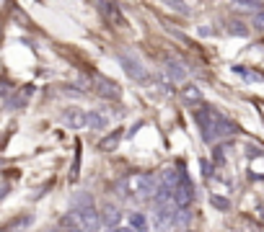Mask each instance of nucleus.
Masks as SVG:
<instances>
[{
  "instance_id": "obj_1",
  "label": "nucleus",
  "mask_w": 264,
  "mask_h": 232,
  "mask_svg": "<svg viewBox=\"0 0 264 232\" xmlns=\"http://www.w3.org/2000/svg\"><path fill=\"white\" fill-rule=\"evenodd\" d=\"M195 119L202 129V139L205 142H218V139H225V137H233L238 132V127L225 119L220 111H215L212 106H200L195 108Z\"/></svg>"
},
{
  "instance_id": "obj_2",
  "label": "nucleus",
  "mask_w": 264,
  "mask_h": 232,
  "mask_svg": "<svg viewBox=\"0 0 264 232\" xmlns=\"http://www.w3.org/2000/svg\"><path fill=\"white\" fill-rule=\"evenodd\" d=\"M70 214L75 217V222H78V227H81L83 232H99L101 217H99V209L93 207V201H91V204H83V207H73Z\"/></svg>"
},
{
  "instance_id": "obj_3",
  "label": "nucleus",
  "mask_w": 264,
  "mask_h": 232,
  "mask_svg": "<svg viewBox=\"0 0 264 232\" xmlns=\"http://www.w3.org/2000/svg\"><path fill=\"white\" fill-rule=\"evenodd\" d=\"M174 207H179V209H189V204L195 201V186H192V181H189V176H186V170H181V176H179V183L174 186Z\"/></svg>"
},
{
  "instance_id": "obj_4",
  "label": "nucleus",
  "mask_w": 264,
  "mask_h": 232,
  "mask_svg": "<svg viewBox=\"0 0 264 232\" xmlns=\"http://www.w3.org/2000/svg\"><path fill=\"white\" fill-rule=\"evenodd\" d=\"M119 65L125 67V72L132 77L135 83H142V80H148V70L142 67V62H140L135 54H130V52H122V54H119Z\"/></svg>"
},
{
  "instance_id": "obj_5",
  "label": "nucleus",
  "mask_w": 264,
  "mask_h": 232,
  "mask_svg": "<svg viewBox=\"0 0 264 232\" xmlns=\"http://www.w3.org/2000/svg\"><path fill=\"white\" fill-rule=\"evenodd\" d=\"M99 13L111 26H125V16H122V11H119V6L114 0H99Z\"/></svg>"
},
{
  "instance_id": "obj_6",
  "label": "nucleus",
  "mask_w": 264,
  "mask_h": 232,
  "mask_svg": "<svg viewBox=\"0 0 264 232\" xmlns=\"http://www.w3.org/2000/svg\"><path fill=\"white\" fill-rule=\"evenodd\" d=\"M96 93L101 98H109V101H119V96H122L117 83H111L109 77H96Z\"/></svg>"
},
{
  "instance_id": "obj_7",
  "label": "nucleus",
  "mask_w": 264,
  "mask_h": 232,
  "mask_svg": "<svg viewBox=\"0 0 264 232\" xmlns=\"http://www.w3.org/2000/svg\"><path fill=\"white\" fill-rule=\"evenodd\" d=\"M166 75L171 77L174 83H184V80H186V75H189V72H186V65H184L181 60H174V57H169V60H166Z\"/></svg>"
},
{
  "instance_id": "obj_8",
  "label": "nucleus",
  "mask_w": 264,
  "mask_h": 232,
  "mask_svg": "<svg viewBox=\"0 0 264 232\" xmlns=\"http://www.w3.org/2000/svg\"><path fill=\"white\" fill-rule=\"evenodd\" d=\"M62 122L70 127V129H86V111L81 108H67L62 113Z\"/></svg>"
},
{
  "instance_id": "obj_9",
  "label": "nucleus",
  "mask_w": 264,
  "mask_h": 232,
  "mask_svg": "<svg viewBox=\"0 0 264 232\" xmlns=\"http://www.w3.org/2000/svg\"><path fill=\"white\" fill-rule=\"evenodd\" d=\"M109 119L99 111H86V129H106Z\"/></svg>"
},
{
  "instance_id": "obj_10",
  "label": "nucleus",
  "mask_w": 264,
  "mask_h": 232,
  "mask_svg": "<svg viewBox=\"0 0 264 232\" xmlns=\"http://www.w3.org/2000/svg\"><path fill=\"white\" fill-rule=\"evenodd\" d=\"M99 217H101V224H109V227H117V222H119V217H122V212L117 209V207H104L101 212H99Z\"/></svg>"
},
{
  "instance_id": "obj_11",
  "label": "nucleus",
  "mask_w": 264,
  "mask_h": 232,
  "mask_svg": "<svg viewBox=\"0 0 264 232\" xmlns=\"http://www.w3.org/2000/svg\"><path fill=\"white\" fill-rule=\"evenodd\" d=\"M122 142V129H114L111 134H106L101 142H99V150H104V152H111V150H117V144Z\"/></svg>"
},
{
  "instance_id": "obj_12",
  "label": "nucleus",
  "mask_w": 264,
  "mask_h": 232,
  "mask_svg": "<svg viewBox=\"0 0 264 232\" xmlns=\"http://www.w3.org/2000/svg\"><path fill=\"white\" fill-rule=\"evenodd\" d=\"M130 227L135 232H148V217L142 212H130Z\"/></svg>"
},
{
  "instance_id": "obj_13",
  "label": "nucleus",
  "mask_w": 264,
  "mask_h": 232,
  "mask_svg": "<svg viewBox=\"0 0 264 232\" xmlns=\"http://www.w3.org/2000/svg\"><path fill=\"white\" fill-rule=\"evenodd\" d=\"M181 98H184L186 103H200L202 93H200V88H197V85H186V88L181 91Z\"/></svg>"
},
{
  "instance_id": "obj_14",
  "label": "nucleus",
  "mask_w": 264,
  "mask_h": 232,
  "mask_svg": "<svg viewBox=\"0 0 264 232\" xmlns=\"http://www.w3.org/2000/svg\"><path fill=\"white\" fill-rule=\"evenodd\" d=\"M210 204H212L215 209H220V212H228V209H231V201L223 199V196H210Z\"/></svg>"
},
{
  "instance_id": "obj_15",
  "label": "nucleus",
  "mask_w": 264,
  "mask_h": 232,
  "mask_svg": "<svg viewBox=\"0 0 264 232\" xmlns=\"http://www.w3.org/2000/svg\"><path fill=\"white\" fill-rule=\"evenodd\" d=\"M233 72H238L241 77H246V80H261V75H259V72H251V70H244L241 65H236V67H233Z\"/></svg>"
},
{
  "instance_id": "obj_16",
  "label": "nucleus",
  "mask_w": 264,
  "mask_h": 232,
  "mask_svg": "<svg viewBox=\"0 0 264 232\" xmlns=\"http://www.w3.org/2000/svg\"><path fill=\"white\" fill-rule=\"evenodd\" d=\"M231 34H238V36H246L249 34V28H244V23H231Z\"/></svg>"
},
{
  "instance_id": "obj_17",
  "label": "nucleus",
  "mask_w": 264,
  "mask_h": 232,
  "mask_svg": "<svg viewBox=\"0 0 264 232\" xmlns=\"http://www.w3.org/2000/svg\"><path fill=\"white\" fill-rule=\"evenodd\" d=\"M166 3H171V8H176V11H181V13H186V6L181 3V0H166Z\"/></svg>"
},
{
  "instance_id": "obj_18",
  "label": "nucleus",
  "mask_w": 264,
  "mask_h": 232,
  "mask_svg": "<svg viewBox=\"0 0 264 232\" xmlns=\"http://www.w3.org/2000/svg\"><path fill=\"white\" fill-rule=\"evenodd\" d=\"M233 3H238V6H246V8H256V6H259V0H233Z\"/></svg>"
},
{
  "instance_id": "obj_19",
  "label": "nucleus",
  "mask_w": 264,
  "mask_h": 232,
  "mask_svg": "<svg viewBox=\"0 0 264 232\" xmlns=\"http://www.w3.org/2000/svg\"><path fill=\"white\" fill-rule=\"evenodd\" d=\"M202 176H205V178H210V176H212V165H210L207 160H202Z\"/></svg>"
},
{
  "instance_id": "obj_20",
  "label": "nucleus",
  "mask_w": 264,
  "mask_h": 232,
  "mask_svg": "<svg viewBox=\"0 0 264 232\" xmlns=\"http://www.w3.org/2000/svg\"><path fill=\"white\" fill-rule=\"evenodd\" d=\"M254 26H256V28H264V11H261V13H256V18H254Z\"/></svg>"
},
{
  "instance_id": "obj_21",
  "label": "nucleus",
  "mask_w": 264,
  "mask_h": 232,
  "mask_svg": "<svg viewBox=\"0 0 264 232\" xmlns=\"http://www.w3.org/2000/svg\"><path fill=\"white\" fill-rule=\"evenodd\" d=\"M111 232H135V229H132L130 224H127V227H119V224H117V227H111Z\"/></svg>"
},
{
  "instance_id": "obj_22",
  "label": "nucleus",
  "mask_w": 264,
  "mask_h": 232,
  "mask_svg": "<svg viewBox=\"0 0 264 232\" xmlns=\"http://www.w3.org/2000/svg\"><path fill=\"white\" fill-rule=\"evenodd\" d=\"M65 232H83V229H81V227H78V224H73V227H67V229H65Z\"/></svg>"
}]
</instances>
